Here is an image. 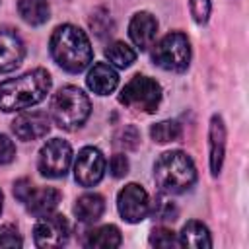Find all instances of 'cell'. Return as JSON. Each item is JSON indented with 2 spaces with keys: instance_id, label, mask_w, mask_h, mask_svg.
I'll return each mask as SVG.
<instances>
[{
  "instance_id": "obj_8",
  "label": "cell",
  "mask_w": 249,
  "mask_h": 249,
  "mask_svg": "<svg viewBox=\"0 0 249 249\" xmlns=\"http://www.w3.org/2000/svg\"><path fill=\"white\" fill-rule=\"evenodd\" d=\"M117 208L124 222L138 224L150 212V196L142 185L128 183L117 195Z\"/></svg>"
},
{
  "instance_id": "obj_32",
  "label": "cell",
  "mask_w": 249,
  "mask_h": 249,
  "mask_svg": "<svg viewBox=\"0 0 249 249\" xmlns=\"http://www.w3.org/2000/svg\"><path fill=\"white\" fill-rule=\"evenodd\" d=\"M0 212H2V191H0Z\"/></svg>"
},
{
  "instance_id": "obj_18",
  "label": "cell",
  "mask_w": 249,
  "mask_h": 249,
  "mask_svg": "<svg viewBox=\"0 0 249 249\" xmlns=\"http://www.w3.org/2000/svg\"><path fill=\"white\" fill-rule=\"evenodd\" d=\"M177 241H179L181 247H193V249L212 247V237H210L208 228L202 222H196V220H191L183 226Z\"/></svg>"
},
{
  "instance_id": "obj_20",
  "label": "cell",
  "mask_w": 249,
  "mask_h": 249,
  "mask_svg": "<svg viewBox=\"0 0 249 249\" xmlns=\"http://www.w3.org/2000/svg\"><path fill=\"white\" fill-rule=\"evenodd\" d=\"M18 12L25 23L43 25L51 16V6L47 0H19Z\"/></svg>"
},
{
  "instance_id": "obj_14",
  "label": "cell",
  "mask_w": 249,
  "mask_h": 249,
  "mask_svg": "<svg viewBox=\"0 0 249 249\" xmlns=\"http://www.w3.org/2000/svg\"><path fill=\"white\" fill-rule=\"evenodd\" d=\"M208 148H210V173L216 177L224 163L226 154V126L220 115H212L208 128Z\"/></svg>"
},
{
  "instance_id": "obj_21",
  "label": "cell",
  "mask_w": 249,
  "mask_h": 249,
  "mask_svg": "<svg viewBox=\"0 0 249 249\" xmlns=\"http://www.w3.org/2000/svg\"><path fill=\"white\" fill-rule=\"evenodd\" d=\"M105 56L109 58V62L113 66H117V68H128L136 60V51L132 47H128L124 41H113L105 49Z\"/></svg>"
},
{
  "instance_id": "obj_10",
  "label": "cell",
  "mask_w": 249,
  "mask_h": 249,
  "mask_svg": "<svg viewBox=\"0 0 249 249\" xmlns=\"http://www.w3.org/2000/svg\"><path fill=\"white\" fill-rule=\"evenodd\" d=\"M105 173V158L101 150L93 146H86L80 150L74 163V177L82 187H93L103 179Z\"/></svg>"
},
{
  "instance_id": "obj_27",
  "label": "cell",
  "mask_w": 249,
  "mask_h": 249,
  "mask_svg": "<svg viewBox=\"0 0 249 249\" xmlns=\"http://www.w3.org/2000/svg\"><path fill=\"white\" fill-rule=\"evenodd\" d=\"M21 245H23V239L16 226L12 224L0 226V247H21Z\"/></svg>"
},
{
  "instance_id": "obj_13",
  "label": "cell",
  "mask_w": 249,
  "mask_h": 249,
  "mask_svg": "<svg viewBox=\"0 0 249 249\" xmlns=\"http://www.w3.org/2000/svg\"><path fill=\"white\" fill-rule=\"evenodd\" d=\"M156 33H158V19L150 12H138L132 16L128 23V35L138 49L146 51L148 47H152Z\"/></svg>"
},
{
  "instance_id": "obj_5",
  "label": "cell",
  "mask_w": 249,
  "mask_h": 249,
  "mask_svg": "<svg viewBox=\"0 0 249 249\" xmlns=\"http://www.w3.org/2000/svg\"><path fill=\"white\" fill-rule=\"evenodd\" d=\"M152 60L156 66L169 72L187 70L191 62V43L187 35L181 31H171L161 37L152 51Z\"/></svg>"
},
{
  "instance_id": "obj_28",
  "label": "cell",
  "mask_w": 249,
  "mask_h": 249,
  "mask_svg": "<svg viewBox=\"0 0 249 249\" xmlns=\"http://www.w3.org/2000/svg\"><path fill=\"white\" fill-rule=\"evenodd\" d=\"M189 10L196 23H206L212 4H210V0H189Z\"/></svg>"
},
{
  "instance_id": "obj_4",
  "label": "cell",
  "mask_w": 249,
  "mask_h": 249,
  "mask_svg": "<svg viewBox=\"0 0 249 249\" xmlns=\"http://www.w3.org/2000/svg\"><path fill=\"white\" fill-rule=\"evenodd\" d=\"M89 113L91 103L78 86H64L51 99V117L62 130L80 128L88 121Z\"/></svg>"
},
{
  "instance_id": "obj_23",
  "label": "cell",
  "mask_w": 249,
  "mask_h": 249,
  "mask_svg": "<svg viewBox=\"0 0 249 249\" xmlns=\"http://www.w3.org/2000/svg\"><path fill=\"white\" fill-rule=\"evenodd\" d=\"M152 216L158 222H173V220H177L179 210H177L175 202L169 196L158 195L156 200H154V206H152Z\"/></svg>"
},
{
  "instance_id": "obj_30",
  "label": "cell",
  "mask_w": 249,
  "mask_h": 249,
  "mask_svg": "<svg viewBox=\"0 0 249 249\" xmlns=\"http://www.w3.org/2000/svg\"><path fill=\"white\" fill-rule=\"evenodd\" d=\"M16 158V146L10 136L0 134V163H10Z\"/></svg>"
},
{
  "instance_id": "obj_25",
  "label": "cell",
  "mask_w": 249,
  "mask_h": 249,
  "mask_svg": "<svg viewBox=\"0 0 249 249\" xmlns=\"http://www.w3.org/2000/svg\"><path fill=\"white\" fill-rule=\"evenodd\" d=\"M140 142V132L136 126L132 124H126L123 126L117 134H115V146L121 148V150H134Z\"/></svg>"
},
{
  "instance_id": "obj_24",
  "label": "cell",
  "mask_w": 249,
  "mask_h": 249,
  "mask_svg": "<svg viewBox=\"0 0 249 249\" xmlns=\"http://www.w3.org/2000/svg\"><path fill=\"white\" fill-rule=\"evenodd\" d=\"M89 27L93 29V33L97 37H105L113 33V19L109 16V12L105 8H97L91 12L89 16Z\"/></svg>"
},
{
  "instance_id": "obj_7",
  "label": "cell",
  "mask_w": 249,
  "mask_h": 249,
  "mask_svg": "<svg viewBox=\"0 0 249 249\" xmlns=\"http://www.w3.org/2000/svg\"><path fill=\"white\" fill-rule=\"evenodd\" d=\"M70 161H72L70 144L62 138H53L41 148L37 167H39L41 175L51 177V179H58V177L66 175V171L70 167Z\"/></svg>"
},
{
  "instance_id": "obj_19",
  "label": "cell",
  "mask_w": 249,
  "mask_h": 249,
  "mask_svg": "<svg viewBox=\"0 0 249 249\" xmlns=\"http://www.w3.org/2000/svg\"><path fill=\"white\" fill-rule=\"evenodd\" d=\"M123 241L121 231L117 226L107 224V226H99L91 231H88V237L84 241L86 247H99V249H111V247H119Z\"/></svg>"
},
{
  "instance_id": "obj_3",
  "label": "cell",
  "mask_w": 249,
  "mask_h": 249,
  "mask_svg": "<svg viewBox=\"0 0 249 249\" xmlns=\"http://www.w3.org/2000/svg\"><path fill=\"white\" fill-rule=\"evenodd\" d=\"M154 179L158 187L167 195H179L189 191L196 181V167L181 150L161 154L154 163Z\"/></svg>"
},
{
  "instance_id": "obj_1",
  "label": "cell",
  "mask_w": 249,
  "mask_h": 249,
  "mask_svg": "<svg viewBox=\"0 0 249 249\" xmlns=\"http://www.w3.org/2000/svg\"><path fill=\"white\" fill-rule=\"evenodd\" d=\"M49 89H51V74L45 68H35L18 78L4 80L0 84V109L4 113L27 109L43 101Z\"/></svg>"
},
{
  "instance_id": "obj_31",
  "label": "cell",
  "mask_w": 249,
  "mask_h": 249,
  "mask_svg": "<svg viewBox=\"0 0 249 249\" xmlns=\"http://www.w3.org/2000/svg\"><path fill=\"white\" fill-rule=\"evenodd\" d=\"M31 191H33V185H31V181L29 179H18L16 181V185H14V195H16V198L19 200V202H25L27 200V196L31 195Z\"/></svg>"
},
{
  "instance_id": "obj_15",
  "label": "cell",
  "mask_w": 249,
  "mask_h": 249,
  "mask_svg": "<svg viewBox=\"0 0 249 249\" xmlns=\"http://www.w3.org/2000/svg\"><path fill=\"white\" fill-rule=\"evenodd\" d=\"M88 88L97 95H109L119 86V74L117 70L107 62H95L86 78Z\"/></svg>"
},
{
  "instance_id": "obj_29",
  "label": "cell",
  "mask_w": 249,
  "mask_h": 249,
  "mask_svg": "<svg viewBox=\"0 0 249 249\" xmlns=\"http://www.w3.org/2000/svg\"><path fill=\"white\" fill-rule=\"evenodd\" d=\"M109 171L117 179L119 177H124L128 173V160H126V156L124 154H115L111 158V161H109Z\"/></svg>"
},
{
  "instance_id": "obj_2",
  "label": "cell",
  "mask_w": 249,
  "mask_h": 249,
  "mask_svg": "<svg viewBox=\"0 0 249 249\" xmlns=\"http://www.w3.org/2000/svg\"><path fill=\"white\" fill-rule=\"evenodd\" d=\"M49 51L53 60L60 68L74 74L82 72L93 58V51L88 35L72 23H62L53 31L49 41Z\"/></svg>"
},
{
  "instance_id": "obj_9",
  "label": "cell",
  "mask_w": 249,
  "mask_h": 249,
  "mask_svg": "<svg viewBox=\"0 0 249 249\" xmlns=\"http://www.w3.org/2000/svg\"><path fill=\"white\" fill-rule=\"evenodd\" d=\"M70 226L62 214H45L33 228V239L37 247H60L68 241Z\"/></svg>"
},
{
  "instance_id": "obj_6",
  "label": "cell",
  "mask_w": 249,
  "mask_h": 249,
  "mask_svg": "<svg viewBox=\"0 0 249 249\" xmlns=\"http://www.w3.org/2000/svg\"><path fill=\"white\" fill-rule=\"evenodd\" d=\"M119 101L124 107H130L134 111L154 113L158 109L160 101H161V88H160V84L156 80L136 74L121 89Z\"/></svg>"
},
{
  "instance_id": "obj_26",
  "label": "cell",
  "mask_w": 249,
  "mask_h": 249,
  "mask_svg": "<svg viewBox=\"0 0 249 249\" xmlns=\"http://www.w3.org/2000/svg\"><path fill=\"white\" fill-rule=\"evenodd\" d=\"M150 245L169 249V247H177V245H179V241H177V237H175V231H173V230H169V228H163V226H161V228L152 230V233H150Z\"/></svg>"
},
{
  "instance_id": "obj_11",
  "label": "cell",
  "mask_w": 249,
  "mask_h": 249,
  "mask_svg": "<svg viewBox=\"0 0 249 249\" xmlns=\"http://www.w3.org/2000/svg\"><path fill=\"white\" fill-rule=\"evenodd\" d=\"M12 130L19 140H37L51 130V119L43 111H25L14 119Z\"/></svg>"
},
{
  "instance_id": "obj_22",
  "label": "cell",
  "mask_w": 249,
  "mask_h": 249,
  "mask_svg": "<svg viewBox=\"0 0 249 249\" xmlns=\"http://www.w3.org/2000/svg\"><path fill=\"white\" fill-rule=\"evenodd\" d=\"M181 134H183V128H181V124L177 121H161V123H156L150 128V136L158 144L175 142V140L181 138Z\"/></svg>"
},
{
  "instance_id": "obj_17",
  "label": "cell",
  "mask_w": 249,
  "mask_h": 249,
  "mask_svg": "<svg viewBox=\"0 0 249 249\" xmlns=\"http://www.w3.org/2000/svg\"><path fill=\"white\" fill-rule=\"evenodd\" d=\"M103 210H105V200L101 195L97 193H86L82 195L76 204H74V214L80 222L84 224H93L97 222L101 216H103Z\"/></svg>"
},
{
  "instance_id": "obj_12",
  "label": "cell",
  "mask_w": 249,
  "mask_h": 249,
  "mask_svg": "<svg viewBox=\"0 0 249 249\" xmlns=\"http://www.w3.org/2000/svg\"><path fill=\"white\" fill-rule=\"evenodd\" d=\"M25 56V47L21 37L12 27H0V72L16 70Z\"/></svg>"
},
{
  "instance_id": "obj_16",
  "label": "cell",
  "mask_w": 249,
  "mask_h": 249,
  "mask_svg": "<svg viewBox=\"0 0 249 249\" xmlns=\"http://www.w3.org/2000/svg\"><path fill=\"white\" fill-rule=\"evenodd\" d=\"M58 202H60V191L54 187H43L31 191V195L25 200V206L33 216L41 218L45 214H51L58 206Z\"/></svg>"
}]
</instances>
